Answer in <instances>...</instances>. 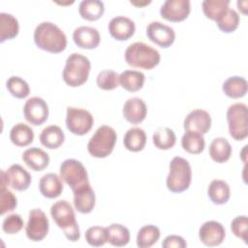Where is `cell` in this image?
I'll return each mask as SVG.
<instances>
[{"label":"cell","instance_id":"cell-17","mask_svg":"<svg viewBox=\"0 0 248 248\" xmlns=\"http://www.w3.org/2000/svg\"><path fill=\"white\" fill-rule=\"evenodd\" d=\"M108 28L110 36L117 41H126L130 39L136 31L134 21L123 16L112 17L108 22Z\"/></svg>","mask_w":248,"mask_h":248},{"label":"cell","instance_id":"cell-32","mask_svg":"<svg viewBox=\"0 0 248 248\" xmlns=\"http://www.w3.org/2000/svg\"><path fill=\"white\" fill-rule=\"evenodd\" d=\"M181 145L190 154H200L205 147V141L202 134L195 131H185L181 139Z\"/></svg>","mask_w":248,"mask_h":248},{"label":"cell","instance_id":"cell-38","mask_svg":"<svg viewBox=\"0 0 248 248\" xmlns=\"http://www.w3.org/2000/svg\"><path fill=\"white\" fill-rule=\"evenodd\" d=\"M218 28L224 33H232L233 32L239 24V16L238 14L232 10L228 9L217 20H216Z\"/></svg>","mask_w":248,"mask_h":248},{"label":"cell","instance_id":"cell-6","mask_svg":"<svg viewBox=\"0 0 248 248\" xmlns=\"http://www.w3.org/2000/svg\"><path fill=\"white\" fill-rule=\"evenodd\" d=\"M117 135L115 130L108 125L97 129L87 143V150L92 157L106 158L113 150Z\"/></svg>","mask_w":248,"mask_h":248},{"label":"cell","instance_id":"cell-44","mask_svg":"<svg viewBox=\"0 0 248 248\" xmlns=\"http://www.w3.org/2000/svg\"><path fill=\"white\" fill-rule=\"evenodd\" d=\"M162 246L164 248H185L187 247V243L182 236L170 234V235H168L163 240Z\"/></svg>","mask_w":248,"mask_h":248},{"label":"cell","instance_id":"cell-11","mask_svg":"<svg viewBox=\"0 0 248 248\" xmlns=\"http://www.w3.org/2000/svg\"><path fill=\"white\" fill-rule=\"evenodd\" d=\"M32 181L30 173L20 165H12L6 171H1V185L10 186L16 191H25Z\"/></svg>","mask_w":248,"mask_h":248},{"label":"cell","instance_id":"cell-39","mask_svg":"<svg viewBox=\"0 0 248 248\" xmlns=\"http://www.w3.org/2000/svg\"><path fill=\"white\" fill-rule=\"evenodd\" d=\"M96 82L102 90H113L119 86V75L110 69L104 70L98 74Z\"/></svg>","mask_w":248,"mask_h":248},{"label":"cell","instance_id":"cell-9","mask_svg":"<svg viewBox=\"0 0 248 248\" xmlns=\"http://www.w3.org/2000/svg\"><path fill=\"white\" fill-rule=\"evenodd\" d=\"M93 124L94 118L88 110L75 107L67 108L66 126L72 134L83 136L92 129Z\"/></svg>","mask_w":248,"mask_h":248},{"label":"cell","instance_id":"cell-4","mask_svg":"<svg viewBox=\"0 0 248 248\" xmlns=\"http://www.w3.org/2000/svg\"><path fill=\"white\" fill-rule=\"evenodd\" d=\"M91 69L89 59L80 53H72L66 60L62 78L64 82L71 87H78L88 79Z\"/></svg>","mask_w":248,"mask_h":248},{"label":"cell","instance_id":"cell-16","mask_svg":"<svg viewBox=\"0 0 248 248\" xmlns=\"http://www.w3.org/2000/svg\"><path fill=\"white\" fill-rule=\"evenodd\" d=\"M183 126L185 131H195L206 134L211 127V116L203 109L197 108L190 111L184 119Z\"/></svg>","mask_w":248,"mask_h":248},{"label":"cell","instance_id":"cell-25","mask_svg":"<svg viewBox=\"0 0 248 248\" xmlns=\"http://www.w3.org/2000/svg\"><path fill=\"white\" fill-rule=\"evenodd\" d=\"M247 80L238 76H232L227 78L222 86L223 92L226 96L232 98V99H238L242 98L247 93Z\"/></svg>","mask_w":248,"mask_h":248},{"label":"cell","instance_id":"cell-5","mask_svg":"<svg viewBox=\"0 0 248 248\" xmlns=\"http://www.w3.org/2000/svg\"><path fill=\"white\" fill-rule=\"evenodd\" d=\"M170 172L167 176V188L172 193L186 191L192 181V169L189 162L179 156L170 163Z\"/></svg>","mask_w":248,"mask_h":248},{"label":"cell","instance_id":"cell-26","mask_svg":"<svg viewBox=\"0 0 248 248\" xmlns=\"http://www.w3.org/2000/svg\"><path fill=\"white\" fill-rule=\"evenodd\" d=\"M125 148L132 152L141 151L146 144V135L141 128L134 127L129 129L123 139Z\"/></svg>","mask_w":248,"mask_h":248},{"label":"cell","instance_id":"cell-24","mask_svg":"<svg viewBox=\"0 0 248 248\" xmlns=\"http://www.w3.org/2000/svg\"><path fill=\"white\" fill-rule=\"evenodd\" d=\"M65 140V135L62 129L56 125H50L46 127L41 135V143L48 149H56L62 145Z\"/></svg>","mask_w":248,"mask_h":248},{"label":"cell","instance_id":"cell-45","mask_svg":"<svg viewBox=\"0 0 248 248\" xmlns=\"http://www.w3.org/2000/svg\"><path fill=\"white\" fill-rule=\"evenodd\" d=\"M150 3V1H144V2H134V1H131V4H133V5H135V6H140V7H141V6H144V5H147V4H149Z\"/></svg>","mask_w":248,"mask_h":248},{"label":"cell","instance_id":"cell-7","mask_svg":"<svg viewBox=\"0 0 248 248\" xmlns=\"http://www.w3.org/2000/svg\"><path fill=\"white\" fill-rule=\"evenodd\" d=\"M229 133L235 140H243L248 136L247 106L243 103H235L227 110Z\"/></svg>","mask_w":248,"mask_h":248},{"label":"cell","instance_id":"cell-37","mask_svg":"<svg viewBox=\"0 0 248 248\" xmlns=\"http://www.w3.org/2000/svg\"><path fill=\"white\" fill-rule=\"evenodd\" d=\"M6 86L11 95L17 99L26 98L30 92L28 83L23 78L17 76L10 77L6 82Z\"/></svg>","mask_w":248,"mask_h":248},{"label":"cell","instance_id":"cell-14","mask_svg":"<svg viewBox=\"0 0 248 248\" xmlns=\"http://www.w3.org/2000/svg\"><path fill=\"white\" fill-rule=\"evenodd\" d=\"M190 11L189 0H167L161 6L160 15L168 21L179 22L188 17Z\"/></svg>","mask_w":248,"mask_h":248},{"label":"cell","instance_id":"cell-23","mask_svg":"<svg viewBox=\"0 0 248 248\" xmlns=\"http://www.w3.org/2000/svg\"><path fill=\"white\" fill-rule=\"evenodd\" d=\"M207 195L214 204H224L231 197V189L229 184L220 179H214L207 188Z\"/></svg>","mask_w":248,"mask_h":248},{"label":"cell","instance_id":"cell-22","mask_svg":"<svg viewBox=\"0 0 248 248\" xmlns=\"http://www.w3.org/2000/svg\"><path fill=\"white\" fill-rule=\"evenodd\" d=\"M21 158L27 167L35 171H41L45 170L49 163L48 154L38 147H31L26 149L22 153Z\"/></svg>","mask_w":248,"mask_h":248},{"label":"cell","instance_id":"cell-42","mask_svg":"<svg viewBox=\"0 0 248 248\" xmlns=\"http://www.w3.org/2000/svg\"><path fill=\"white\" fill-rule=\"evenodd\" d=\"M231 230L233 234L244 241L247 244V231H248V219L245 215H240L235 217L231 223Z\"/></svg>","mask_w":248,"mask_h":248},{"label":"cell","instance_id":"cell-29","mask_svg":"<svg viewBox=\"0 0 248 248\" xmlns=\"http://www.w3.org/2000/svg\"><path fill=\"white\" fill-rule=\"evenodd\" d=\"M11 141L19 147L29 145L34 140V132L28 125L24 123H16L10 131Z\"/></svg>","mask_w":248,"mask_h":248},{"label":"cell","instance_id":"cell-35","mask_svg":"<svg viewBox=\"0 0 248 248\" xmlns=\"http://www.w3.org/2000/svg\"><path fill=\"white\" fill-rule=\"evenodd\" d=\"M161 232L154 225H145L140 229L137 235V245L140 248H149L160 238Z\"/></svg>","mask_w":248,"mask_h":248},{"label":"cell","instance_id":"cell-15","mask_svg":"<svg viewBox=\"0 0 248 248\" xmlns=\"http://www.w3.org/2000/svg\"><path fill=\"white\" fill-rule=\"evenodd\" d=\"M226 236L224 226L217 221H207L199 230V237L205 246L214 247L223 243Z\"/></svg>","mask_w":248,"mask_h":248},{"label":"cell","instance_id":"cell-10","mask_svg":"<svg viewBox=\"0 0 248 248\" xmlns=\"http://www.w3.org/2000/svg\"><path fill=\"white\" fill-rule=\"evenodd\" d=\"M48 229L49 223L46 213L40 208L31 209L25 226L26 236L32 241H41L46 236Z\"/></svg>","mask_w":248,"mask_h":248},{"label":"cell","instance_id":"cell-33","mask_svg":"<svg viewBox=\"0 0 248 248\" xmlns=\"http://www.w3.org/2000/svg\"><path fill=\"white\" fill-rule=\"evenodd\" d=\"M107 229L108 242L112 246L123 247L130 241L129 230L121 224H111Z\"/></svg>","mask_w":248,"mask_h":248},{"label":"cell","instance_id":"cell-43","mask_svg":"<svg viewBox=\"0 0 248 248\" xmlns=\"http://www.w3.org/2000/svg\"><path fill=\"white\" fill-rule=\"evenodd\" d=\"M24 222L22 217L19 214H11L8 215L2 224V229L3 232L8 233V234H15L17 233L18 232L21 231V229L23 228Z\"/></svg>","mask_w":248,"mask_h":248},{"label":"cell","instance_id":"cell-13","mask_svg":"<svg viewBox=\"0 0 248 248\" xmlns=\"http://www.w3.org/2000/svg\"><path fill=\"white\" fill-rule=\"evenodd\" d=\"M147 38L157 46L167 48L170 46L175 40L173 28L160 21H152L146 27Z\"/></svg>","mask_w":248,"mask_h":248},{"label":"cell","instance_id":"cell-34","mask_svg":"<svg viewBox=\"0 0 248 248\" xmlns=\"http://www.w3.org/2000/svg\"><path fill=\"white\" fill-rule=\"evenodd\" d=\"M153 144L160 150H168L174 146L176 136L174 132L168 127H159L152 137Z\"/></svg>","mask_w":248,"mask_h":248},{"label":"cell","instance_id":"cell-1","mask_svg":"<svg viewBox=\"0 0 248 248\" xmlns=\"http://www.w3.org/2000/svg\"><path fill=\"white\" fill-rule=\"evenodd\" d=\"M34 42L36 46L50 53H59L67 46L65 33L50 21L41 22L34 31Z\"/></svg>","mask_w":248,"mask_h":248},{"label":"cell","instance_id":"cell-20","mask_svg":"<svg viewBox=\"0 0 248 248\" xmlns=\"http://www.w3.org/2000/svg\"><path fill=\"white\" fill-rule=\"evenodd\" d=\"M124 118L131 124H140L142 122L147 114V108L142 99L133 97L128 99L122 109Z\"/></svg>","mask_w":248,"mask_h":248},{"label":"cell","instance_id":"cell-41","mask_svg":"<svg viewBox=\"0 0 248 248\" xmlns=\"http://www.w3.org/2000/svg\"><path fill=\"white\" fill-rule=\"evenodd\" d=\"M17 205L16 197L12 191L6 188L5 185H1L0 193V213L1 215L13 211Z\"/></svg>","mask_w":248,"mask_h":248},{"label":"cell","instance_id":"cell-18","mask_svg":"<svg viewBox=\"0 0 248 248\" xmlns=\"http://www.w3.org/2000/svg\"><path fill=\"white\" fill-rule=\"evenodd\" d=\"M73 193L75 208L82 214L90 213L95 206L96 197L89 182L77 188L73 191Z\"/></svg>","mask_w":248,"mask_h":248},{"label":"cell","instance_id":"cell-30","mask_svg":"<svg viewBox=\"0 0 248 248\" xmlns=\"http://www.w3.org/2000/svg\"><path fill=\"white\" fill-rule=\"evenodd\" d=\"M19 31L17 19L11 14H0V42L4 43L7 40L16 38Z\"/></svg>","mask_w":248,"mask_h":248},{"label":"cell","instance_id":"cell-28","mask_svg":"<svg viewBox=\"0 0 248 248\" xmlns=\"http://www.w3.org/2000/svg\"><path fill=\"white\" fill-rule=\"evenodd\" d=\"M209 155L216 163L227 162L232 155V146L227 139L215 138L209 145Z\"/></svg>","mask_w":248,"mask_h":248},{"label":"cell","instance_id":"cell-19","mask_svg":"<svg viewBox=\"0 0 248 248\" xmlns=\"http://www.w3.org/2000/svg\"><path fill=\"white\" fill-rule=\"evenodd\" d=\"M73 40L75 44L84 49L96 48L101 41L99 31L91 26H79L75 29L73 33Z\"/></svg>","mask_w":248,"mask_h":248},{"label":"cell","instance_id":"cell-8","mask_svg":"<svg viewBox=\"0 0 248 248\" xmlns=\"http://www.w3.org/2000/svg\"><path fill=\"white\" fill-rule=\"evenodd\" d=\"M60 177L72 191L89 182L85 167L76 159H66L61 163Z\"/></svg>","mask_w":248,"mask_h":248},{"label":"cell","instance_id":"cell-31","mask_svg":"<svg viewBox=\"0 0 248 248\" xmlns=\"http://www.w3.org/2000/svg\"><path fill=\"white\" fill-rule=\"evenodd\" d=\"M104 11V3L99 0H83L78 6V13L80 16L89 21H95L102 17Z\"/></svg>","mask_w":248,"mask_h":248},{"label":"cell","instance_id":"cell-36","mask_svg":"<svg viewBox=\"0 0 248 248\" xmlns=\"http://www.w3.org/2000/svg\"><path fill=\"white\" fill-rule=\"evenodd\" d=\"M229 0H204L202 3L204 16L215 21L229 9Z\"/></svg>","mask_w":248,"mask_h":248},{"label":"cell","instance_id":"cell-27","mask_svg":"<svg viewBox=\"0 0 248 248\" xmlns=\"http://www.w3.org/2000/svg\"><path fill=\"white\" fill-rule=\"evenodd\" d=\"M145 80L143 73L135 70H126L119 75V84L129 92H136L142 88Z\"/></svg>","mask_w":248,"mask_h":248},{"label":"cell","instance_id":"cell-21","mask_svg":"<svg viewBox=\"0 0 248 248\" xmlns=\"http://www.w3.org/2000/svg\"><path fill=\"white\" fill-rule=\"evenodd\" d=\"M39 190L45 198H58L63 191V183L61 177L53 172L43 175L39 181Z\"/></svg>","mask_w":248,"mask_h":248},{"label":"cell","instance_id":"cell-40","mask_svg":"<svg viewBox=\"0 0 248 248\" xmlns=\"http://www.w3.org/2000/svg\"><path fill=\"white\" fill-rule=\"evenodd\" d=\"M85 240L94 247H100L108 242L107 229L100 226H93L85 232Z\"/></svg>","mask_w":248,"mask_h":248},{"label":"cell","instance_id":"cell-2","mask_svg":"<svg viewBox=\"0 0 248 248\" xmlns=\"http://www.w3.org/2000/svg\"><path fill=\"white\" fill-rule=\"evenodd\" d=\"M50 215L55 224L64 232L70 241H78L80 237L78 224L72 205L65 200L55 202L50 207Z\"/></svg>","mask_w":248,"mask_h":248},{"label":"cell","instance_id":"cell-12","mask_svg":"<svg viewBox=\"0 0 248 248\" xmlns=\"http://www.w3.org/2000/svg\"><path fill=\"white\" fill-rule=\"evenodd\" d=\"M23 115L32 125H42L48 117V107L46 102L41 97L29 98L23 106Z\"/></svg>","mask_w":248,"mask_h":248},{"label":"cell","instance_id":"cell-3","mask_svg":"<svg viewBox=\"0 0 248 248\" xmlns=\"http://www.w3.org/2000/svg\"><path fill=\"white\" fill-rule=\"evenodd\" d=\"M124 57L129 66L144 70L155 68L161 59L157 49L142 42L131 44L126 48Z\"/></svg>","mask_w":248,"mask_h":248}]
</instances>
